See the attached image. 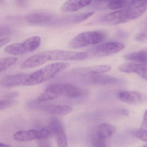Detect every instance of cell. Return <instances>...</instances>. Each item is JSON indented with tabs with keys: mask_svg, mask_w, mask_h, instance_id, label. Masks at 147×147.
<instances>
[{
	"mask_svg": "<svg viewBox=\"0 0 147 147\" xmlns=\"http://www.w3.org/2000/svg\"><path fill=\"white\" fill-rule=\"evenodd\" d=\"M10 41L9 37H5L0 39V48L8 43Z\"/></svg>",
	"mask_w": 147,
	"mask_h": 147,
	"instance_id": "obj_31",
	"label": "cell"
},
{
	"mask_svg": "<svg viewBox=\"0 0 147 147\" xmlns=\"http://www.w3.org/2000/svg\"><path fill=\"white\" fill-rule=\"evenodd\" d=\"M41 42V38L39 36H32L21 43L7 46L5 47L4 51L11 55H22L35 51L39 47Z\"/></svg>",
	"mask_w": 147,
	"mask_h": 147,
	"instance_id": "obj_4",
	"label": "cell"
},
{
	"mask_svg": "<svg viewBox=\"0 0 147 147\" xmlns=\"http://www.w3.org/2000/svg\"><path fill=\"white\" fill-rule=\"evenodd\" d=\"M141 128L142 129L147 128V110L145 112L143 115Z\"/></svg>",
	"mask_w": 147,
	"mask_h": 147,
	"instance_id": "obj_32",
	"label": "cell"
},
{
	"mask_svg": "<svg viewBox=\"0 0 147 147\" xmlns=\"http://www.w3.org/2000/svg\"><path fill=\"white\" fill-rule=\"evenodd\" d=\"M123 58L127 60L147 64V50L127 54Z\"/></svg>",
	"mask_w": 147,
	"mask_h": 147,
	"instance_id": "obj_21",
	"label": "cell"
},
{
	"mask_svg": "<svg viewBox=\"0 0 147 147\" xmlns=\"http://www.w3.org/2000/svg\"><path fill=\"white\" fill-rule=\"evenodd\" d=\"M53 15L45 11H35L28 14L26 19L28 22L33 25L53 24L56 19Z\"/></svg>",
	"mask_w": 147,
	"mask_h": 147,
	"instance_id": "obj_8",
	"label": "cell"
},
{
	"mask_svg": "<svg viewBox=\"0 0 147 147\" xmlns=\"http://www.w3.org/2000/svg\"><path fill=\"white\" fill-rule=\"evenodd\" d=\"M11 33V29L6 27L0 26V37L7 36Z\"/></svg>",
	"mask_w": 147,
	"mask_h": 147,
	"instance_id": "obj_29",
	"label": "cell"
},
{
	"mask_svg": "<svg viewBox=\"0 0 147 147\" xmlns=\"http://www.w3.org/2000/svg\"><path fill=\"white\" fill-rule=\"evenodd\" d=\"M131 1V0H129V1Z\"/></svg>",
	"mask_w": 147,
	"mask_h": 147,
	"instance_id": "obj_40",
	"label": "cell"
},
{
	"mask_svg": "<svg viewBox=\"0 0 147 147\" xmlns=\"http://www.w3.org/2000/svg\"><path fill=\"white\" fill-rule=\"evenodd\" d=\"M111 70V67L110 66L100 65L75 68L74 69L72 72L74 74L84 77L95 74L106 73L109 72Z\"/></svg>",
	"mask_w": 147,
	"mask_h": 147,
	"instance_id": "obj_10",
	"label": "cell"
},
{
	"mask_svg": "<svg viewBox=\"0 0 147 147\" xmlns=\"http://www.w3.org/2000/svg\"><path fill=\"white\" fill-rule=\"evenodd\" d=\"M29 74L19 73L4 78L0 81V86L3 88H11L23 85Z\"/></svg>",
	"mask_w": 147,
	"mask_h": 147,
	"instance_id": "obj_14",
	"label": "cell"
},
{
	"mask_svg": "<svg viewBox=\"0 0 147 147\" xmlns=\"http://www.w3.org/2000/svg\"><path fill=\"white\" fill-rule=\"evenodd\" d=\"M125 46L117 42H109L98 45L89 49L86 52L88 56L92 57H106L117 53L123 50Z\"/></svg>",
	"mask_w": 147,
	"mask_h": 147,
	"instance_id": "obj_5",
	"label": "cell"
},
{
	"mask_svg": "<svg viewBox=\"0 0 147 147\" xmlns=\"http://www.w3.org/2000/svg\"><path fill=\"white\" fill-rule=\"evenodd\" d=\"M89 83L96 85L114 84L118 82V79L115 77L103 74H97L85 77Z\"/></svg>",
	"mask_w": 147,
	"mask_h": 147,
	"instance_id": "obj_18",
	"label": "cell"
},
{
	"mask_svg": "<svg viewBox=\"0 0 147 147\" xmlns=\"http://www.w3.org/2000/svg\"><path fill=\"white\" fill-rule=\"evenodd\" d=\"M48 128L52 134L55 136L57 145L59 147L68 146L67 135L64 129L63 124L56 117L51 118L48 123Z\"/></svg>",
	"mask_w": 147,
	"mask_h": 147,
	"instance_id": "obj_7",
	"label": "cell"
},
{
	"mask_svg": "<svg viewBox=\"0 0 147 147\" xmlns=\"http://www.w3.org/2000/svg\"><path fill=\"white\" fill-rule=\"evenodd\" d=\"M13 139L19 142H28L38 140V130L18 131L15 133Z\"/></svg>",
	"mask_w": 147,
	"mask_h": 147,
	"instance_id": "obj_20",
	"label": "cell"
},
{
	"mask_svg": "<svg viewBox=\"0 0 147 147\" xmlns=\"http://www.w3.org/2000/svg\"><path fill=\"white\" fill-rule=\"evenodd\" d=\"M91 2L92 0H67L62 5L61 10L65 13L75 12L90 5Z\"/></svg>",
	"mask_w": 147,
	"mask_h": 147,
	"instance_id": "obj_17",
	"label": "cell"
},
{
	"mask_svg": "<svg viewBox=\"0 0 147 147\" xmlns=\"http://www.w3.org/2000/svg\"><path fill=\"white\" fill-rule=\"evenodd\" d=\"M10 145H8L6 143L0 142V147H10Z\"/></svg>",
	"mask_w": 147,
	"mask_h": 147,
	"instance_id": "obj_38",
	"label": "cell"
},
{
	"mask_svg": "<svg viewBox=\"0 0 147 147\" xmlns=\"http://www.w3.org/2000/svg\"><path fill=\"white\" fill-rule=\"evenodd\" d=\"M146 38V35L144 34H140L137 36L136 39L138 41H142V40Z\"/></svg>",
	"mask_w": 147,
	"mask_h": 147,
	"instance_id": "obj_34",
	"label": "cell"
},
{
	"mask_svg": "<svg viewBox=\"0 0 147 147\" xmlns=\"http://www.w3.org/2000/svg\"><path fill=\"white\" fill-rule=\"evenodd\" d=\"M84 89L68 84L53 85L47 88L37 99V102H44L59 98H77L87 94Z\"/></svg>",
	"mask_w": 147,
	"mask_h": 147,
	"instance_id": "obj_1",
	"label": "cell"
},
{
	"mask_svg": "<svg viewBox=\"0 0 147 147\" xmlns=\"http://www.w3.org/2000/svg\"><path fill=\"white\" fill-rule=\"evenodd\" d=\"M117 97L122 102L131 104L140 103L146 99L144 94L138 91H119Z\"/></svg>",
	"mask_w": 147,
	"mask_h": 147,
	"instance_id": "obj_15",
	"label": "cell"
},
{
	"mask_svg": "<svg viewBox=\"0 0 147 147\" xmlns=\"http://www.w3.org/2000/svg\"><path fill=\"white\" fill-rule=\"evenodd\" d=\"M65 62H57L47 65L36 71L29 74L23 85L32 86L42 83L54 77L69 66Z\"/></svg>",
	"mask_w": 147,
	"mask_h": 147,
	"instance_id": "obj_2",
	"label": "cell"
},
{
	"mask_svg": "<svg viewBox=\"0 0 147 147\" xmlns=\"http://www.w3.org/2000/svg\"><path fill=\"white\" fill-rule=\"evenodd\" d=\"M129 20L137 19L147 9V0H131L126 8Z\"/></svg>",
	"mask_w": 147,
	"mask_h": 147,
	"instance_id": "obj_9",
	"label": "cell"
},
{
	"mask_svg": "<svg viewBox=\"0 0 147 147\" xmlns=\"http://www.w3.org/2000/svg\"><path fill=\"white\" fill-rule=\"evenodd\" d=\"M46 51L35 54L23 61L20 68L22 70H27L38 67L48 61Z\"/></svg>",
	"mask_w": 147,
	"mask_h": 147,
	"instance_id": "obj_12",
	"label": "cell"
},
{
	"mask_svg": "<svg viewBox=\"0 0 147 147\" xmlns=\"http://www.w3.org/2000/svg\"><path fill=\"white\" fill-rule=\"evenodd\" d=\"M129 20L126 9L117 10L103 16L101 21L111 25L125 23Z\"/></svg>",
	"mask_w": 147,
	"mask_h": 147,
	"instance_id": "obj_11",
	"label": "cell"
},
{
	"mask_svg": "<svg viewBox=\"0 0 147 147\" xmlns=\"http://www.w3.org/2000/svg\"><path fill=\"white\" fill-rule=\"evenodd\" d=\"M136 135L138 139L147 142V130L146 129L142 128V129L138 130L136 133Z\"/></svg>",
	"mask_w": 147,
	"mask_h": 147,
	"instance_id": "obj_27",
	"label": "cell"
},
{
	"mask_svg": "<svg viewBox=\"0 0 147 147\" xmlns=\"http://www.w3.org/2000/svg\"><path fill=\"white\" fill-rule=\"evenodd\" d=\"M116 131V128L113 125L106 123L100 124L96 129V139L105 141L113 135Z\"/></svg>",
	"mask_w": 147,
	"mask_h": 147,
	"instance_id": "obj_19",
	"label": "cell"
},
{
	"mask_svg": "<svg viewBox=\"0 0 147 147\" xmlns=\"http://www.w3.org/2000/svg\"><path fill=\"white\" fill-rule=\"evenodd\" d=\"M136 74L140 76L142 78L147 81V65L145 64H142V65L139 68Z\"/></svg>",
	"mask_w": 147,
	"mask_h": 147,
	"instance_id": "obj_28",
	"label": "cell"
},
{
	"mask_svg": "<svg viewBox=\"0 0 147 147\" xmlns=\"http://www.w3.org/2000/svg\"><path fill=\"white\" fill-rule=\"evenodd\" d=\"M95 14L94 11L85 12L77 14L66 16L61 18L55 19L53 24H74L84 21L92 16Z\"/></svg>",
	"mask_w": 147,
	"mask_h": 147,
	"instance_id": "obj_13",
	"label": "cell"
},
{
	"mask_svg": "<svg viewBox=\"0 0 147 147\" xmlns=\"http://www.w3.org/2000/svg\"><path fill=\"white\" fill-rule=\"evenodd\" d=\"M39 108L47 114L58 116L66 115L73 110L72 107L67 105H41Z\"/></svg>",
	"mask_w": 147,
	"mask_h": 147,
	"instance_id": "obj_16",
	"label": "cell"
},
{
	"mask_svg": "<svg viewBox=\"0 0 147 147\" xmlns=\"http://www.w3.org/2000/svg\"><path fill=\"white\" fill-rule=\"evenodd\" d=\"M129 2V0H111L108 7L111 10H117L126 7Z\"/></svg>",
	"mask_w": 147,
	"mask_h": 147,
	"instance_id": "obj_24",
	"label": "cell"
},
{
	"mask_svg": "<svg viewBox=\"0 0 147 147\" xmlns=\"http://www.w3.org/2000/svg\"><path fill=\"white\" fill-rule=\"evenodd\" d=\"M17 60L15 57H6L0 58V72L5 71L13 65Z\"/></svg>",
	"mask_w": 147,
	"mask_h": 147,
	"instance_id": "obj_23",
	"label": "cell"
},
{
	"mask_svg": "<svg viewBox=\"0 0 147 147\" xmlns=\"http://www.w3.org/2000/svg\"><path fill=\"white\" fill-rule=\"evenodd\" d=\"M106 37V33L102 31L83 32L70 41L69 46L72 49H78L90 45H97L103 41Z\"/></svg>",
	"mask_w": 147,
	"mask_h": 147,
	"instance_id": "obj_3",
	"label": "cell"
},
{
	"mask_svg": "<svg viewBox=\"0 0 147 147\" xmlns=\"http://www.w3.org/2000/svg\"><path fill=\"white\" fill-rule=\"evenodd\" d=\"M111 0H92L91 4L92 7L96 10H102L108 7ZM90 4V5H91Z\"/></svg>",
	"mask_w": 147,
	"mask_h": 147,
	"instance_id": "obj_25",
	"label": "cell"
},
{
	"mask_svg": "<svg viewBox=\"0 0 147 147\" xmlns=\"http://www.w3.org/2000/svg\"><path fill=\"white\" fill-rule=\"evenodd\" d=\"M16 2L20 5H23L26 3V0H15Z\"/></svg>",
	"mask_w": 147,
	"mask_h": 147,
	"instance_id": "obj_37",
	"label": "cell"
},
{
	"mask_svg": "<svg viewBox=\"0 0 147 147\" xmlns=\"http://www.w3.org/2000/svg\"><path fill=\"white\" fill-rule=\"evenodd\" d=\"M19 96V93L17 92H13L10 93L9 95L7 96L5 99H13V98H16Z\"/></svg>",
	"mask_w": 147,
	"mask_h": 147,
	"instance_id": "obj_33",
	"label": "cell"
},
{
	"mask_svg": "<svg viewBox=\"0 0 147 147\" xmlns=\"http://www.w3.org/2000/svg\"><path fill=\"white\" fill-rule=\"evenodd\" d=\"M47 53L49 61L80 60L85 59L88 57L86 52L54 50L47 51Z\"/></svg>",
	"mask_w": 147,
	"mask_h": 147,
	"instance_id": "obj_6",
	"label": "cell"
},
{
	"mask_svg": "<svg viewBox=\"0 0 147 147\" xmlns=\"http://www.w3.org/2000/svg\"><path fill=\"white\" fill-rule=\"evenodd\" d=\"M3 0H0V3H2Z\"/></svg>",
	"mask_w": 147,
	"mask_h": 147,
	"instance_id": "obj_39",
	"label": "cell"
},
{
	"mask_svg": "<svg viewBox=\"0 0 147 147\" xmlns=\"http://www.w3.org/2000/svg\"><path fill=\"white\" fill-rule=\"evenodd\" d=\"M16 103V101L13 99H5L0 100V111L13 107Z\"/></svg>",
	"mask_w": 147,
	"mask_h": 147,
	"instance_id": "obj_26",
	"label": "cell"
},
{
	"mask_svg": "<svg viewBox=\"0 0 147 147\" xmlns=\"http://www.w3.org/2000/svg\"><path fill=\"white\" fill-rule=\"evenodd\" d=\"M141 64V63H126L119 66L118 70L122 72L136 73Z\"/></svg>",
	"mask_w": 147,
	"mask_h": 147,
	"instance_id": "obj_22",
	"label": "cell"
},
{
	"mask_svg": "<svg viewBox=\"0 0 147 147\" xmlns=\"http://www.w3.org/2000/svg\"><path fill=\"white\" fill-rule=\"evenodd\" d=\"M118 35L120 37H123V38H126L127 36V34L125 32H123V31H118Z\"/></svg>",
	"mask_w": 147,
	"mask_h": 147,
	"instance_id": "obj_35",
	"label": "cell"
},
{
	"mask_svg": "<svg viewBox=\"0 0 147 147\" xmlns=\"http://www.w3.org/2000/svg\"><path fill=\"white\" fill-rule=\"evenodd\" d=\"M93 146L96 147H106L107 145L105 141L96 139L93 142Z\"/></svg>",
	"mask_w": 147,
	"mask_h": 147,
	"instance_id": "obj_30",
	"label": "cell"
},
{
	"mask_svg": "<svg viewBox=\"0 0 147 147\" xmlns=\"http://www.w3.org/2000/svg\"><path fill=\"white\" fill-rule=\"evenodd\" d=\"M122 113L124 115V116H127L129 115V110H128L127 109H123L122 110Z\"/></svg>",
	"mask_w": 147,
	"mask_h": 147,
	"instance_id": "obj_36",
	"label": "cell"
}]
</instances>
